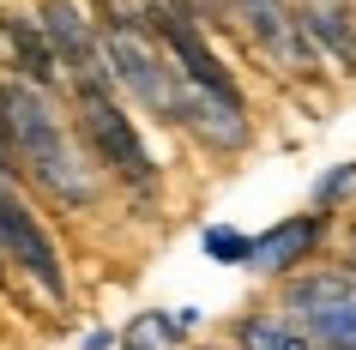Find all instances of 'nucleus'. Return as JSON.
I'll list each match as a JSON object with an SVG mask.
<instances>
[{
    "instance_id": "2",
    "label": "nucleus",
    "mask_w": 356,
    "mask_h": 350,
    "mask_svg": "<svg viewBox=\"0 0 356 350\" xmlns=\"http://www.w3.org/2000/svg\"><path fill=\"white\" fill-rule=\"evenodd\" d=\"M79 127H85V139H91V151L103 157V164L121 175V182L133 187H151V157L145 145H139V133H133V121L109 103V91H103V79H79Z\"/></svg>"
},
{
    "instance_id": "1",
    "label": "nucleus",
    "mask_w": 356,
    "mask_h": 350,
    "mask_svg": "<svg viewBox=\"0 0 356 350\" xmlns=\"http://www.w3.org/2000/svg\"><path fill=\"white\" fill-rule=\"evenodd\" d=\"M0 115H6V133H13L19 164L31 169L55 200H67V205L91 200V182H85V164H79L73 139L60 133V121L49 115V103H42L31 85H0Z\"/></svg>"
},
{
    "instance_id": "5",
    "label": "nucleus",
    "mask_w": 356,
    "mask_h": 350,
    "mask_svg": "<svg viewBox=\"0 0 356 350\" xmlns=\"http://www.w3.org/2000/svg\"><path fill=\"white\" fill-rule=\"evenodd\" d=\"M6 37H13V49H19V61H24V73H31V85H42V91H49V85L60 79V55H55V49H49V42H42L24 19L6 24Z\"/></svg>"
},
{
    "instance_id": "8",
    "label": "nucleus",
    "mask_w": 356,
    "mask_h": 350,
    "mask_svg": "<svg viewBox=\"0 0 356 350\" xmlns=\"http://www.w3.org/2000/svg\"><path fill=\"white\" fill-rule=\"evenodd\" d=\"M19 169V151H13V133H6V115H0V175Z\"/></svg>"
},
{
    "instance_id": "4",
    "label": "nucleus",
    "mask_w": 356,
    "mask_h": 350,
    "mask_svg": "<svg viewBox=\"0 0 356 350\" xmlns=\"http://www.w3.org/2000/svg\"><path fill=\"white\" fill-rule=\"evenodd\" d=\"M0 254L13 260L19 272H31L49 296H67V278H60L55 241H49V230L31 218V205H24L19 193L6 187V175H0Z\"/></svg>"
},
{
    "instance_id": "7",
    "label": "nucleus",
    "mask_w": 356,
    "mask_h": 350,
    "mask_svg": "<svg viewBox=\"0 0 356 350\" xmlns=\"http://www.w3.org/2000/svg\"><path fill=\"white\" fill-rule=\"evenodd\" d=\"M206 248H211V254H224V260H248V254H254V241L229 236V230H211V236H206Z\"/></svg>"
},
{
    "instance_id": "3",
    "label": "nucleus",
    "mask_w": 356,
    "mask_h": 350,
    "mask_svg": "<svg viewBox=\"0 0 356 350\" xmlns=\"http://www.w3.org/2000/svg\"><path fill=\"white\" fill-rule=\"evenodd\" d=\"M151 31H157V42L169 49V61H175V73L188 79L193 91L206 97V103H218V109H229V115H242V97H236V85L224 79V61L206 49V37L193 31L181 13H169V6H157L151 13Z\"/></svg>"
},
{
    "instance_id": "6",
    "label": "nucleus",
    "mask_w": 356,
    "mask_h": 350,
    "mask_svg": "<svg viewBox=\"0 0 356 350\" xmlns=\"http://www.w3.org/2000/svg\"><path fill=\"white\" fill-rule=\"evenodd\" d=\"M308 241H314V223L302 218L296 230H290V236H284V230H272V236H266V241H260V248H254L248 260H260V266H290V260H296L302 248H308Z\"/></svg>"
}]
</instances>
